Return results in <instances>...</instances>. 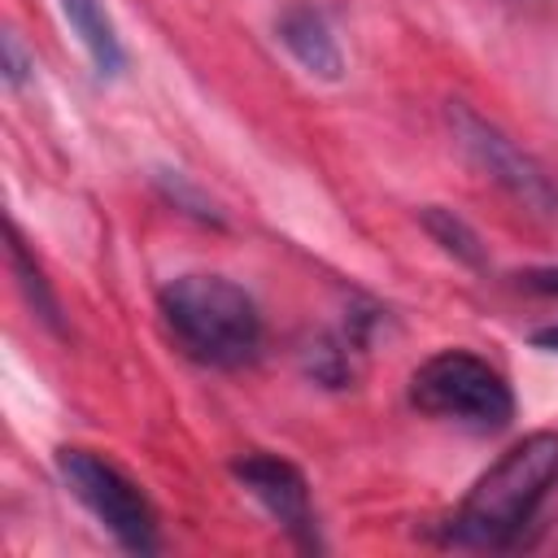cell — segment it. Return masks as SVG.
<instances>
[{
    "label": "cell",
    "mask_w": 558,
    "mask_h": 558,
    "mask_svg": "<svg viewBox=\"0 0 558 558\" xmlns=\"http://www.w3.org/2000/svg\"><path fill=\"white\" fill-rule=\"evenodd\" d=\"M558 488V432H532L514 440L458 501L445 523L449 545L510 549L532 527L545 497Z\"/></svg>",
    "instance_id": "6da1fadb"
},
{
    "label": "cell",
    "mask_w": 558,
    "mask_h": 558,
    "mask_svg": "<svg viewBox=\"0 0 558 558\" xmlns=\"http://www.w3.org/2000/svg\"><path fill=\"white\" fill-rule=\"evenodd\" d=\"M157 314L179 353L209 371H240L262 353V310L227 275H174L157 292Z\"/></svg>",
    "instance_id": "7a4b0ae2"
},
{
    "label": "cell",
    "mask_w": 558,
    "mask_h": 558,
    "mask_svg": "<svg viewBox=\"0 0 558 558\" xmlns=\"http://www.w3.org/2000/svg\"><path fill=\"white\" fill-rule=\"evenodd\" d=\"M410 405L427 418H445L471 432H501L514 418V392L506 375L471 349H440L410 375Z\"/></svg>",
    "instance_id": "3957f363"
},
{
    "label": "cell",
    "mask_w": 558,
    "mask_h": 558,
    "mask_svg": "<svg viewBox=\"0 0 558 558\" xmlns=\"http://www.w3.org/2000/svg\"><path fill=\"white\" fill-rule=\"evenodd\" d=\"M57 475L70 488V497L118 541L126 554H157L161 532H157V510L148 493L105 453L83 449V445H61L57 449Z\"/></svg>",
    "instance_id": "277c9868"
},
{
    "label": "cell",
    "mask_w": 558,
    "mask_h": 558,
    "mask_svg": "<svg viewBox=\"0 0 558 558\" xmlns=\"http://www.w3.org/2000/svg\"><path fill=\"white\" fill-rule=\"evenodd\" d=\"M445 122H449V135L453 144L466 153V161L493 179L514 205H523L527 214L545 218V222H558V179L519 144L510 140L497 122H488L480 109H471L466 100H449L445 105Z\"/></svg>",
    "instance_id": "5b68a950"
},
{
    "label": "cell",
    "mask_w": 558,
    "mask_h": 558,
    "mask_svg": "<svg viewBox=\"0 0 558 558\" xmlns=\"http://www.w3.org/2000/svg\"><path fill=\"white\" fill-rule=\"evenodd\" d=\"M231 475L262 501V510L288 532V541L296 549H323V536H318V514H314V501H310V484L305 475L279 458V453H244L231 462Z\"/></svg>",
    "instance_id": "8992f818"
},
{
    "label": "cell",
    "mask_w": 558,
    "mask_h": 558,
    "mask_svg": "<svg viewBox=\"0 0 558 558\" xmlns=\"http://www.w3.org/2000/svg\"><path fill=\"white\" fill-rule=\"evenodd\" d=\"M275 31H279V44L292 52V61H296L305 74L327 78V83H336V78L344 74L340 39L331 35V22H327V13H323L318 4H310V0L288 4V9L279 13Z\"/></svg>",
    "instance_id": "52a82bcc"
},
{
    "label": "cell",
    "mask_w": 558,
    "mask_h": 558,
    "mask_svg": "<svg viewBox=\"0 0 558 558\" xmlns=\"http://www.w3.org/2000/svg\"><path fill=\"white\" fill-rule=\"evenodd\" d=\"M57 9H61V17H65V26L78 35L83 52L92 57V70H96L100 78L122 74L126 48H122V35H118V26H113L105 0H57Z\"/></svg>",
    "instance_id": "ba28073f"
},
{
    "label": "cell",
    "mask_w": 558,
    "mask_h": 558,
    "mask_svg": "<svg viewBox=\"0 0 558 558\" xmlns=\"http://www.w3.org/2000/svg\"><path fill=\"white\" fill-rule=\"evenodd\" d=\"M9 270H13V279H17L26 305L35 310V318H39L48 331L61 336V331H65V323H61V301H57V292H52V283H48V275H44V266H39V257L26 248L17 222H9Z\"/></svg>",
    "instance_id": "9c48e42d"
},
{
    "label": "cell",
    "mask_w": 558,
    "mask_h": 558,
    "mask_svg": "<svg viewBox=\"0 0 558 558\" xmlns=\"http://www.w3.org/2000/svg\"><path fill=\"white\" fill-rule=\"evenodd\" d=\"M418 222H423V231H427L453 262H462V266H471V270H484V266H488V253H484L480 231H475L466 218H458L453 209L427 205V209L418 214Z\"/></svg>",
    "instance_id": "30bf717a"
},
{
    "label": "cell",
    "mask_w": 558,
    "mask_h": 558,
    "mask_svg": "<svg viewBox=\"0 0 558 558\" xmlns=\"http://www.w3.org/2000/svg\"><path fill=\"white\" fill-rule=\"evenodd\" d=\"M161 192L170 196L174 209H183V214H192V218H201V222H222L218 209H214V205H209L183 174H161Z\"/></svg>",
    "instance_id": "8fae6325"
},
{
    "label": "cell",
    "mask_w": 558,
    "mask_h": 558,
    "mask_svg": "<svg viewBox=\"0 0 558 558\" xmlns=\"http://www.w3.org/2000/svg\"><path fill=\"white\" fill-rule=\"evenodd\" d=\"M0 57H4V87L9 92H22L26 83H31V74H35V57L22 48V39L13 35V31H4V39H0Z\"/></svg>",
    "instance_id": "7c38bea8"
},
{
    "label": "cell",
    "mask_w": 558,
    "mask_h": 558,
    "mask_svg": "<svg viewBox=\"0 0 558 558\" xmlns=\"http://www.w3.org/2000/svg\"><path fill=\"white\" fill-rule=\"evenodd\" d=\"M514 279H519V288H527V292L558 296V266H532V270H519Z\"/></svg>",
    "instance_id": "4fadbf2b"
},
{
    "label": "cell",
    "mask_w": 558,
    "mask_h": 558,
    "mask_svg": "<svg viewBox=\"0 0 558 558\" xmlns=\"http://www.w3.org/2000/svg\"><path fill=\"white\" fill-rule=\"evenodd\" d=\"M532 344H536V349H549V353H558V323H554V327H541V331H532Z\"/></svg>",
    "instance_id": "5bb4252c"
}]
</instances>
